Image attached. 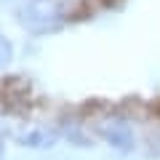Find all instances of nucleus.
<instances>
[{
    "instance_id": "f03ea898",
    "label": "nucleus",
    "mask_w": 160,
    "mask_h": 160,
    "mask_svg": "<svg viewBox=\"0 0 160 160\" xmlns=\"http://www.w3.org/2000/svg\"><path fill=\"white\" fill-rule=\"evenodd\" d=\"M96 131L118 149H131L133 147V128L126 118L120 115H107L96 123Z\"/></svg>"
},
{
    "instance_id": "20e7f679",
    "label": "nucleus",
    "mask_w": 160,
    "mask_h": 160,
    "mask_svg": "<svg viewBox=\"0 0 160 160\" xmlns=\"http://www.w3.org/2000/svg\"><path fill=\"white\" fill-rule=\"evenodd\" d=\"M11 59H13V46L8 43L6 38H0V69L6 67V64L11 62Z\"/></svg>"
},
{
    "instance_id": "7ed1b4c3",
    "label": "nucleus",
    "mask_w": 160,
    "mask_h": 160,
    "mask_svg": "<svg viewBox=\"0 0 160 160\" xmlns=\"http://www.w3.org/2000/svg\"><path fill=\"white\" fill-rule=\"evenodd\" d=\"M22 142L29 144V147H51V144L56 142V133H53V131H46V128H35V131L24 133Z\"/></svg>"
},
{
    "instance_id": "39448f33",
    "label": "nucleus",
    "mask_w": 160,
    "mask_h": 160,
    "mask_svg": "<svg viewBox=\"0 0 160 160\" xmlns=\"http://www.w3.org/2000/svg\"><path fill=\"white\" fill-rule=\"evenodd\" d=\"M3 158H6V149H3V144H0V160H3Z\"/></svg>"
},
{
    "instance_id": "f257e3e1",
    "label": "nucleus",
    "mask_w": 160,
    "mask_h": 160,
    "mask_svg": "<svg viewBox=\"0 0 160 160\" xmlns=\"http://www.w3.org/2000/svg\"><path fill=\"white\" fill-rule=\"evenodd\" d=\"M72 13L69 0H29L22 8V24L29 32H48L67 22Z\"/></svg>"
}]
</instances>
